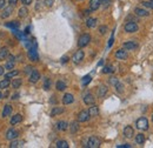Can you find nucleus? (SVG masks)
I'll use <instances>...</instances> for the list:
<instances>
[{"label": "nucleus", "mask_w": 153, "mask_h": 148, "mask_svg": "<svg viewBox=\"0 0 153 148\" xmlns=\"http://www.w3.org/2000/svg\"><path fill=\"white\" fill-rule=\"evenodd\" d=\"M56 88H57L58 91H65L66 90V84L64 81L59 80V81H57V84H56Z\"/></svg>", "instance_id": "nucleus-29"}, {"label": "nucleus", "mask_w": 153, "mask_h": 148, "mask_svg": "<svg viewBox=\"0 0 153 148\" xmlns=\"http://www.w3.org/2000/svg\"><path fill=\"white\" fill-rule=\"evenodd\" d=\"M138 47H139V45L135 41H126V42H124V48L126 51H134Z\"/></svg>", "instance_id": "nucleus-6"}, {"label": "nucleus", "mask_w": 153, "mask_h": 148, "mask_svg": "<svg viewBox=\"0 0 153 148\" xmlns=\"http://www.w3.org/2000/svg\"><path fill=\"white\" fill-rule=\"evenodd\" d=\"M21 84H22V80L21 79H14L13 80V82H12V86H13V88H19L20 86H21Z\"/></svg>", "instance_id": "nucleus-34"}, {"label": "nucleus", "mask_w": 153, "mask_h": 148, "mask_svg": "<svg viewBox=\"0 0 153 148\" xmlns=\"http://www.w3.org/2000/svg\"><path fill=\"white\" fill-rule=\"evenodd\" d=\"M32 70H33V68H32L31 66H27V67L25 68V73H31V72H32Z\"/></svg>", "instance_id": "nucleus-49"}, {"label": "nucleus", "mask_w": 153, "mask_h": 148, "mask_svg": "<svg viewBox=\"0 0 153 148\" xmlns=\"http://www.w3.org/2000/svg\"><path fill=\"white\" fill-rule=\"evenodd\" d=\"M74 101V96L72 95V94H70V93H66L65 95H64V98H62V104L64 105H70V104H72Z\"/></svg>", "instance_id": "nucleus-12"}, {"label": "nucleus", "mask_w": 153, "mask_h": 148, "mask_svg": "<svg viewBox=\"0 0 153 148\" xmlns=\"http://www.w3.org/2000/svg\"><path fill=\"white\" fill-rule=\"evenodd\" d=\"M61 113H64V107H53L51 111V116H56Z\"/></svg>", "instance_id": "nucleus-26"}, {"label": "nucleus", "mask_w": 153, "mask_h": 148, "mask_svg": "<svg viewBox=\"0 0 153 148\" xmlns=\"http://www.w3.org/2000/svg\"><path fill=\"white\" fill-rule=\"evenodd\" d=\"M134 13H135L138 17H149V16H150L149 11H146V10H144V8H139V7H137V8L134 10Z\"/></svg>", "instance_id": "nucleus-15"}, {"label": "nucleus", "mask_w": 153, "mask_h": 148, "mask_svg": "<svg viewBox=\"0 0 153 148\" xmlns=\"http://www.w3.org/2000/svg\"><path fill=\"white\" fill-rule=\"evenodd\" d=\"M19 74V71H11V72H8V73L6 74L5 76L7 78V79H10V78H13V76H17Z\"/></svg>", "instance_id": "nucleus-41"}, {"label": "nucleus", "mask_w": 153, "mask_h": 148, "mask_svg": "<svg viewBox=\"0 0 153 148\" xmlns=\"http://www.w3.org/2000/svg\"><path fill=\"white\" fill-rule=\"evenodd\" d=\"M90 41H91V36L87 34V33H85V34L80 36V38H79V40H78V46H79L80 48H82V47L87 46V45L90 44Z\"/></svg>", "instance_id": "nucleus-2"}, {"label": "nucleus", "mask_w": 153, "mask_h": 148, "mask_svg": "<svg viewBox=\"0 0 153 148\" xmlns=\"http://www.w3.org/2000/svg\"><path fill=\"white\" fill-rule=\"evenodd\" d=\"M115 90H117V92H118V93H123V92H124V86H123V84L118 82V84L115 85Z\"/></svg>", "instance_id": "nucleus-42"}, {"label": "nucleus", "mask_w": 153, "mask_h": 148, "mask_svg": "<svg viewBox=\"0 0 153 148\" xmlns=\"http://www.w3.org/2000/svg\"><path fill=\"white\" fill-rule=\"evenodd\" d=\"M135 125H137V128L140 130H149V120L145 118V116H143V118H139L138 120H137V122H135Z\"/></svg>", "instance_id": "nucleus-1"}, {"label": "nucleus", "mask_w": 153, "mask_h": 148, "mask_svg": "<svg viewBox=\"0 0 153 148\" xmlns=\"http://www.w3.org/2000/svg\"><path fill=\"white\" fill-rule=\"evenodd\" d=\"M90 119V114H88V111H81L79 114H78V121L79 122H85Z\"/></svg>", "instance_id": "nucleus-10"}, {"label": "nucleus", "mask_w": 153, "mask_h": 148, "mask_svg": "<svg viewBox=\"0 0 153 148\" xmlns=\"http://www.w3.org/2000/svg\"><path fill=\"white\" fill-rule=\"evenodd\" d=\"M108 82H110L111 85L115 86V85H117V84L119 82V80H118V79H117L115 76H111V78H110V80H108Z\"/></svg>", "instance_id": "nucleus-43"}, {"label": "nucleus", "mask_w": 153, "mask_h": 148, "mask_svg": "<svg viewBox=\"0 0 153 148\" xmlns=\"http://www.w3.org/2000/svg\"><path fill=\"white\" fill-rule=\"evenodd\" d=\"M1 98H2V94H1V92H0V99H1Z\"/></svg>", "instance_id": "nucleus-55"}, {"label": "nucleus", "mask_w": 153, "mask_h": 148, "mask_svg": "<svg viewBox=\"0 0 153 148\" xmlns=\"http://www.w3.org/2000/svg\"><path fill=\"white\" fill-rule=\"evenodd\" d=\"M22 121V115L21 114H16V115H13L12 118H11V125H17V124H19Z\"/></svg>", "instance_id": "nucleus-17"}, {"label": "nucleus", "mask_w": 153, "mask_h": 148, "mask_svg": "<svg viewBox=\"0 0 153 148\" xmlns=\"http://www.w3.org/2000/svg\"><path fill=\"white\" fill-rule=\"evenodd\" d=\"M21 1V4H24L25 6H28V5H31L32 4V1L33 0H20Z\"/></svg>", "instance_id": "nucleus-46"}, {"label": "nucleus", "mask_w": 153, "mask_h": 148, "mask_svg": "<svg viewBox=\"0 0 153 148\" xmlns=\"http://www.w3.org/2000/svg\"><path fill=\"white\" fill-rule=\"evenodd\" d=\"M79 1H81V0H79Z\"/></svg>", "instance_id": "nucleus-58"}, {"label": "nucleus", "mask_w": 153, "mask_h": 148, "mask_svg": "<svg viewBox=\"0 0 153 148\" xmlns=\"http://www.w3.org/2000/svg\"><path fill=\"white\" fill-rule=\"evenodd\" d=\"M27 56H28V59H30L31 61H38L39 60V56H38V52H37V48H31V50H28Z\"/></svg>", "instance_id": "nucleus-8"}, {"label": "nucleus", "mask_w": 153, "mask_h": 148, "mask_svg": "<svg viewBox=\"0 0 153 148\" xmlns=\"http://www.w3.org/2000/svg\"><path fill=\"white\" fill-rule=\"evenodd\" d=\"M44 88L46 91H48L51 88V79H48V78L45 79V81H44Z\"/></svg>", "instance_id": "nucleus-38"}, {"label": "nucleus", "mask_w": 153, "mask_h": 148, "mask_svg": "<svg viewBox=\"0 0 153 148\" xmlns=\"http://www.w3.org/2000/svg\"><path fill=\"white\" fill-rule=\"evenodd\" d=\"M84 102H85V105H87V106H92V105H94L96 99H94V96H93L91 93H88V94H86V95L84 96Z\"/></svg>", "instance_id": "nucleus-9"}, {"label": "nucleus", "mask_w": 153, "mask_h": 148, "mask_svg": "<svg viewBox=\"0 0 153 148\" xmlns=\"http://www.w3.org/2000/svg\"><path fill=\"white\" fill-rule=\"evenodd\" d=\"M5 7V0H1V4H0V8H4Z\"/></svg>", "instance_id": "nucleus-52"}, {"label": "nucleus", "mask_w": 153, "mask_h": 148, "mask_svg": "<svg viewBox=\"0 0 153 148\" xmlns=\"http://www.w3.org/2000/svg\"><path fill=\"white\" fill-rule=\"evenodd\" d=\"M22 146H24V141L17 140V139L12 140V142H11V145H10L11 148H18V147H22Z\"/></svg>", "instance_id": "nucleus-25"}, {"label": "nucleus", "mask_w": 153, "mask_h": 148, "mask_svg": "<svg viewBox=\"0 0 153 148\" xmlns=\"http://www.w3.org/2000/svg\"><path fill=\"white\" fill-rule=\"evenodd\" d=\"M100 7V0H90V10L97 11Z\"/></svg>", "instance_id": "nucleus-19"}, {"label": "nucleus", "mask_w": 153, "mask_h": 148, "mask_svg": "<svg viewBox=\"0 0 153 148\" xmlns=\"http://www.w3.org/2000/svg\"><path fill=\"white\" fill-rule=\"evenodd\" d=\"M14 65H16V61L14 60H8L5 64V70H13L14 68Z\"/></svg>", "instance_id": "nucleus-30"}, {"label": "nucleus", "mask_w": 153, "mask_h": 148, "mask_svg": "<svg viewBox=\"0 0 153 148\" xmlns=\"http://www.w3.org/2000/svg\"><path fill=\"white\" fill-rule=\"evenodd\" d=\"M2 74H4V67L0 66V75H2Z\"/></svg>", "instance_id": "nucleus-54"}, {"label": "nucleus", "mask_w": 153, "mask_h": 148, "mask_svg": "<svg viewBox=\"0 0 153 148\" xmlns=\"http://www.w3.org/2000/svg\"><path fill=\"white\" fill-rule=\"evenodd\" d=\"M152 121H153V114H152Z\"/></svg>", "instance_id": "nucleus-56"}, {"label": "nucleus", "mask_w": 153, "mask_h": 148, "mask_svg": "<svg viewBox=\"0 0 153 148\" xmlns=\"http://www.w3.org/2000/svg\"><path fill=\"white\" fill-rule=\"evenodd\" d=\"M106 32H107V26H104V25H102V26H100V27H99V33H100V34H102V36H104Z\"/></svg>", "instance_id": "nucleus-44"}, {"label": "nucleus", "mask_w": 153, "mask_h": 148, "mask_svg": "<svg viewBox=\"0 0 153 148\" xmlns=\"http://www.w3.org/2000/svg\"><path fill=\"white\" fill-rule=\"evenodd\" d=\"M112 72H114V70H113V67H112V66H105V67H104V70H102V73L104 74L112 73Z\"/></svg>", "instance_id": "nucleus-40"}, {"label": "nucleus", "mask_w": 153, "mask_h": 148, "mask_svg": "<svg viewBox=\"0 0 153 148\" xmlns=\"http://www.w3.org/2000/svg\"><path fill=\"white\" fill-rule=\"evenodd\" d=\"M18 135H19V132L16 130H13V128H11V130H7V133H6V139L7 140H14V139H17L18 138Z\"/></svg>", "instance_id": "nucleus-7"}, {"label": "nucleus", "mask_w": 153, "mask_h": 148, "mask_svg": "<svg viewBox=\"0 0 153 148\" xmlns=\"http://www.w3.org/2000/svg\"><path fill=\"white\" fill-rule=\"evenodd\" d=\"M98 96L99 98H104L105 95H106V93H107V87L105 86V85H101V86H99L98 87Z\"/></svg>", "instance_id": "nucleus-18"}, {"label": "nucleus", "mask_w": 153, "mask_h": 148, "mask_svg": "<svg viewBox=\"0 0 153 148\" xmlns=\"http://www.w3.org/2000/svg\"><path fill=\"white\" fill-rule=\"evenodd\" d=\"M135 142H137L138 145H143V144L145 142V136H144V134H141V133L137 134V135H135Z\"/></svg>", "instance_id": "nucleus-28"}, {"label": "nucleus", "mask_w": 153, "mask_h": 148, "mask_svg": "<svg viewBox=\"0 0 153 148\" xmlns=\"http://www.w3.org/2000/svg\"><path fill=\"white\" fill-rule=\"evenodd\" d=\"M111 4V0H100V6L102 8H107Z\"/></svg>", "instance_id": "nucleus-39"}, {"label": "nucleus", "mask_w": 153, "mask_h": 148, "mask_svg": "<svg viewBox=\"0 0 153 148\" xmlns=\"http://www.w3.org/2000/svg\"><path fill=\"white\" fill-rule=\"evenodd\" d=\"M67 61H68V58H67V56H62V58H61V62H62V64H66Z\"/></svg>", "instance_id": "nucleus-51"}, {"label": "nucleus", "mask_w": 153, "mask_h": 148, "mask_svg": "<svg viewBox=\"0 0 153 148\" xmlns=\"http://www.w3.org/2000/svg\"><path fill=\"white\" fill-rule=\"evenodd\" d=\"M88 114H90V116H92V118L98 116V114H99V108H98V106L92 105V107H90V110H88Z\"/></svg>", "instance_id": "nucleus-20"}, {"label": "nucleus", "mask_w": 153, "mask_h": 148, "mask_svg": "<svg viewBox=\"0 0 153 148\" xmlns=\"http://www.w3.org/2000/svg\"><path fill=\"white\" fill-rule=\"evenodd\" d=\"M27 14H28V10H27L26 7H21V8L19 10L20 18H25V17H27Z\"/></svg>", "instance_id": "nucleus-32"}, {"label": "nucleus", "mask_w": 153, "mask_h": 148, "mask_svg": "<svg viewBox=\"0 0 153 148\" xmlns=\"http://www.w3.org/2000/svg\"><path fill=\"white\" fill-rule=\"evenodd\" d=\"M18 98H19V94H18V93H17V94H14V95L12 96V99H14V100H17Z\"/></svg>", "instance_id": "nucleus-53"}, {"label": "nucleus", "mask_w": 153, "mask_h": 148, "mask_svg": "<svg viewBox=\"0 0 153 148\" xmlns=\"http://www.w3.org/2000/svg\"><path fill=\"white\" fill-rule=\"evenodd\" d=\"M57 147L58 148H68V144H67V141H65V140H59V141H57Z\"/></svg>", "instance_id": "nucleus-33"}, {"label": "nucleus", "mask_w": 153, "mask_h": 148, "mask_svg": "<svg viewBox=\"0 0 153 148\" xmlns=\"http://www.w3.org/2000/svg\"><path fill=\"white\" fill-rule=\"evenodd\" d=\"M12 12H13V7H12V6H8V7H6V8L2 11V13H1V18H2V19L8 18V17L12 14Z\"/></svg>", "instance_id": "nucleus-16"}, {"label": "nucleus", "mask_w": 153, "mask_h": 148, "mask_svg": "<svg viewBox=\"0 0 153 148\" xmlns=\"http://www.w3.org/2000/svg\"><path fill=\"white\" fill-rule=\"evenodd\" d=\"M78 130H79V121H73V122L70 125V132H71L72 134H76Z\"/></svg>", "instance_id": "nucleus-24"}, {"label": "nucleus", "mask_w": 153, "mask_h": 148, "mask_svg": "<svg viewBox=\"0 0 153 148\" xmlns=\"http://www.w3.org/2000/svg\"><path fill=\"white\" fill-rule=\"evenodd\" d=\"M141 4H143L145 7H147V8H150V10H153V1L152 0H144Z\"/></svg>", "instance_id": "nucleus-37"}, {"label": "nucleus", "mask_w": 153, "mask_h": 148, "mask_svg": "<svg viewBox=\"0 0 153 148\" xmlns=\"http://www.w3.org/2000/svg\"><path fill=\"white\" fill-rule=\"evenodd\" d=\"M138 25L135 24V22H127L126 25H125V27H124V30H125V32H127V33H135L137 31H138Z\"/></svg>", "instance_id": "nucleus-4"}, {"label": "nucleus", "mask_w": 153, "mask_h": 148, "mask_svg": "<svg viewBox=\"0 0 153 148\" xmlns=\"http://www.w3.org/2000/svg\"><path fill=\"white\" fill-rule=\"evenodd\" d=\"M68 126H70V125H68L66 121H59V122H57L58 130H67Z\"/></svg>", "instance_id": "nucleus-21"}, {"label": "nucleus", "mask_w": 153, "mask_h": 148, "mask_svg": "<svg viewBox=\"0 0 153 148\" xmlns=\"http://www.w3.org/2000/svg\"><path fill=\"white\" fill-rule=\"evenodd\" d=\"M152 1H153V0H152Z\"/></svg>", "instance_id": "nucleus-59"}, {"label": "nucleus", "mask_w": 153, "mask_h": 148, "mask_svg": "<svg viewBox=\"0 0 153 148\" xmlns=\"http://www.w3.org/2000/svg\"><path fill=\"white\" fill-rule=\"evenodd\" d=\"M117 148H131V145L128 144H124V145H118Z\"/></svg>", "instance_id": "nucleus-47"}, {"label": "nucleus", "mask_w": 153, "mask_h": 148, "mask_svg": "<svg viewBox=\"0 0 153 148\" xmlns=\"http://www.w3.org/2000/svg\"><path fill=\"white\" fill-rule=\"evenodd\" d=\"M10 56V53H8V50L7 48H1L0 50V60H5V59H7Z\"/></svg>", "instance_id": "nucleus-27"}, {"label": "nucleus", "mask_w": 153, "mask_h": 148, "mask_svg": "<svg viewBox=\"0 0 153 148\" xmlns=\"http://www.w3.org/2000/svg\"><path fill=\"white\" fill-rule=\"evenodd\" d=\"M53 2H54V0H44V4H45L47 7H51V6L53 5Z\"/></svg>", "instance_id": "nucleus-45"}, {"label": "nucleus", "mask_w": 153, "mask_h": 148, "mask_svg": "<svg viewBox=\"0 0 153 148\" xmlns=\"http://www.w3.org/2000/svg\"><path fill=\"white\" fill-rule=\"evenodd\" d=\"M8 86H10V80H8L7 78H6L5 80L0 81V88H1V90H6Z\"/></svg>", "instance_id": "nucleus-31"}, {"label": "nucleus", "mask_w": 153, "mask_h": 148, "mask_svg": "<svg viewBox=\"0 0 153 148\" xmlns=\"http://www.w3.org/2000/svg\"><path fill=\"white\" fill-rule=\"evenodd\" d=\"M84 56H85L84 51H76V53H74V56H73V58H72V60H73L74 64H80L84 60Z\"/></svg>", "instance_id": "nucleus-5"}, {"label": "nucleus", "mask_w": 153, "mask_h": 148, "mask_svg": "<svg viewBox=\"0 0 153 148\" xmlns=\"http://www.w3.org/2000/svg\"><path fill=\"white\" fill-rule=\"evenodd\" d=\"M115 58L119 59V60H125V59H127V52H126V50H118V51L115 52Z\"/></svg>", "instance_id": "nucleus-13"}, {"label": "nucleus", "mask_w": 153, "mask_h": 148, "mask_svg": "<svg viewBox=\"0 0 153 148\" xmlns=\"http://www.w3.org/2000/svg\"><path fill=\"white\" fill-rule=\"evenodd\" d=\"M17 2H18V0H8V4H10L11 6H14V5H17Z\"/></svg>", "instance_id": "nucleus-50"}, {"label": "nucleus", "mask_w": 153, "mask_h": 148, "mask_svg": "<svg viewBox=\"0 0 153 148\" xmlns=\"http://www.w3.org/2000/svg\"><path fill=\"white\" fill-rule=\"evenodd\" d=\"M0 4H1V0H0Z\"/></svg>", "instance_id": "nucleus-57"}, {"label": "nucleus", "mask_w": 153, "mask_h": 148, "mask_svg": "<svg viewBox=\"0 0 153 148\" xmlns=\"http://www.w3.org/2000/svg\"><path fill=\"white\" fill-rule=\"evenodd\" d=\"M114 34H112V37H111V39H110V42H108V47H111L112 45H113V41H114V37H113Z\"/></svg>", "instance_id": "nucleus-48"}, {"label": "nucleus", "mask_w": 153, "mask_h": 148, "mask_svg": "<svg viewBox=\"0 0 153 148\" xmlns=\"http://www.w3.org/2000/svg\"><path fill=\"white\" fill-rule=\"evenodd\" d=\"M91 80H92L91 75H86V76H84V78H82V80H81L82 86H87V85L90 84V81H91Z\"/></svg>", "instance_id": "nucleus-36"}, {"label": "nucleus", "mask_w": 153, "mask_h": 148, "mask_svg": "<svg viewBox=\"0 0 153 148\" xmlns=\"http://www.w3.org/2000/svg\"><path fill=\"white\" fill-rule=\"evenodd\" d=\"M124 135L127 138V139H131V138H133L134 135V130L131 127V126H126L125 128H124Z\"/></svg>", "instance_id": "nucleus-14"}, {"label": "nucleus", "mask_w": 153, "mask_h": 148, "mask_svg": "<svg viewBox=\"0 0 153 148\" xmlns=\"http://www.w3.org/2000/svg\"><path fill=\"white\" fill-rule=\"evenodd\" d=\"M12 114V107L10 106V105H6L5 107H4V111H2V118H7V116H10Z\"/></svg>", "instance_id": "nucleus-22"}, {"label": "nucleus", "mask_w": 153, "mask_h": 148, "mask_svg": "<svg viewBox=\"0 0 153 148\" xmlns=\"http://www.w3.org/2000/svg\"><path fill=\"white\" fill-rule=\"evenodd\" d=\"M97 22H98V20L96 18H88L86 20V26L88 28H93L97 26Z\"/></svg>", "instance_id": "nucleus-23"}, {"label": "nucleus", "mask_w": 153, "mask_h": 148, "mask_svg": "<svg viewBox=\"0 0 153 148\" xmlns=\"http://www.w3.org/2000/svg\"><path fill=\"white\" fill-rule=\"evenodd\" d=\"M85 146L90 148H98L100 146V140H99V138H97V136H91V138L87 140V144H86Z\"/></svg>", "instance_id": "nucleus-3"}, {"label": "nucleus", "mask_w": 153, "mask_h": 148, "mask_svg": "<svg viewBox=\"0 0 153 148\" xmlns=\"http://www.w3.org/2000/svg\"><path fill=\"white\" fill-rule=\"evenodd\" d=\"M6 26H7V27H11V28H13V30H18L19 22H18V21H11V22L6 24Z\"/></svg>", "instance_id": "nucleus-35"}, {"label": "nucleus", "mask_w": 153, "mask_h": 148, "mask_svg": "<svg viewBox=\"0 0 153 148\" xmlns=\"http://www.w3.org/2000/svg\"><path fill=\"white\" fill-rule=\"evenodd\" d=\"M39 79H40V73H39L38 71H36V70H33L31 74H30V82L31 84H36V82H38Z\"/></svg>", "instance_id": "nucleus-11"}]
</instances>
